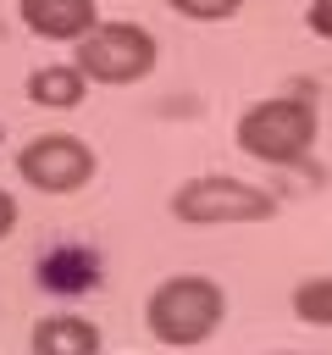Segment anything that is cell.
Here are the masks:
<instances>
[{
    "label": "cell",
    "mask_w": 332,
    "mask_h": 355,
    "mask_svg": "<svg viewBox=\"0 0 332 355\" xmlns=\"http://www.w3.org/2000/svg\"><path fill=\"white\" fill-rule=\"evenodd\" d=\"M144 322H149V338L166 344V349H199L221 333L227 322V288L205 272H177V277H160L144 300Z\"/></svg>",
    "instance_id": "1"
},
{
    "label": "cell",
    "mask_w": 332,
    "mask_h": 355,
    "mask_svg": "<svg viewBox=\"0 0 332 355\" xmlns=\"http://www.w3.org/2000/svg\"><path fill=\"white\" fill-rule=\"evenodd\" d=\"M315 139H321V111L310 94H266V100L243 105V116L232 128V144L266 166H304Z\"/></svg>",
    "instance_id": "2"
},
{
    "label": "cell",
    "mask_w": 332,
    "mask_h": 355,
    "mask_svg": "<svg viewBox=\"0 0 332 355\" xmlns=\"http://www.w3.org/2000/svg\"><path fill=\"white\" fill-rule=\"evenodd\" d=\"M160 61V44L144 22H94L77 44H72V67L94 83V89H122V83H144Z\"/></svg>",
    "instance_id": "3"
},
{
    "label": "cell",
    "mask_w": 332,
    "mask_h": 355,
    "mask_svg": "<svg viewBox=\"0 0 332 355\" xmlns=\"http://www.w3.org/2000/svg\"><path fill=\"white\" fill-rule=\"evenodd\" d=\"M166 205H172V222H183V227H238V222L277 216V194L249 178H232V172H199L183 189H172Z\"/></svg>",
    "instance_id": "4"
},
{
    "label": "cell",
    "mask_w": 332,
    "mask_h": 355,
    "mask_svg": "<svg viewBox=\"0 0 332 355\" xmlns=\"http://www.w3.org/2000/svg\"><path fill=\"white\" fill-rule=\"evenodd\" d=\"M94 150L77 139V133H39V139H28L22 150H17V178L33 189V194H77V189H89V178H94Z\"/></svg>",
    "instance_id": "5"
},
{
    "label": "cell",
    "mask_w": 332,
    "mask_h": 355,
    "mask_svg": "<svg viewBox=\"0 0 332 355\" xmlns=\"http://www.w3.org/2000/svg\"><path fill=\"white\" fill-rule=\"evenodd\" d=\"M17 17L33 39H50V44H77L94 22H100V6L94 0H17Z\"/></svg>",
    "instance_id": "6"
},
{
    "label": "cell",
    "mask_w": 332,
    "mask_h": 355,
    "mask_svg": "<svg viewBox=\"0 0 332 355\" xmlns=\"http://www.w3.org/2000/svg\"><path fill=\"white\" fill-rule=\"evenodd\" d=\"M105 338H100V322H89L83 311H50L28 327V349L33 355H94Z\"/></svg>",
    "instance_id": "7"
},
{
    "label": "cell",
    "mask_w": 332,
    "mask_h": 355,
    "mask_svg": "<svg viewBox=\"0 0 332 355\" xmlns=\"http://www.w3.org/2000/svg\"><path fill=\"white\" fill-rule=\"evenodd\" d=\"M89 78L72 67V61H44V67H33L28 78H22V94H28V105H39V111H77L83 100H89Z\"/></svg>",
    "instance_id": "8"
},
{
    "label": "cell",
    "mask_w": 332,
    "mask_h": 355,
    "mask_svg": "<svg viewBox=\"0 0 332 355\" xmlns=\"http://www.w3.org/2000/svg\"><path fill=\"white\" fill-rule=\"evenodd\" d=\"M288 311L304 327H332V272L326 277H299L288 294Z\"/></svg>",
    "instance_id": "9"
},
{
    "label": "cell",
    "mask_w": 332,
    "mask_h": 355,
    "mask_svg": "<svg viewBox=\"0 0 332 355\" xmlns=\"http://www.w3.org/2000/svg\"><path fill=\"white\" fill-rule=\"evenodd\" d=\"M166 6L188 22H227V17L243 11V0H166Z\"/></svg>",
    "instance_id": "10"
},
{
    "label": "cell",
    "mask_w": 332,
    "mask_h": 355,
    "mask_svg": "<svg viewBox=\"0 0 332 355\" xmlns=\"http://www.w3.org/2000/svg\"><path fill=\"white\" fill-rule=\"evenodd\" d=\"M304 28L315 39H332V0H304Z\"/></svg>",
    "instance_id": "11"
},
{
    "label": "cell",
    "mask_w": 332,
    "mask_h": 355,
    "mask_svg": "<svg viewBox=\"0 0 332 355\" xmlns=\"http://www.w3.org/2000/svg\"><path fill=\"white\" fill-rule=\"evenodd\" d=\"M11 233H17V200L0 189V239H11Z\"/></svg>",
    "instance_id": "12"
}]
</instances>
